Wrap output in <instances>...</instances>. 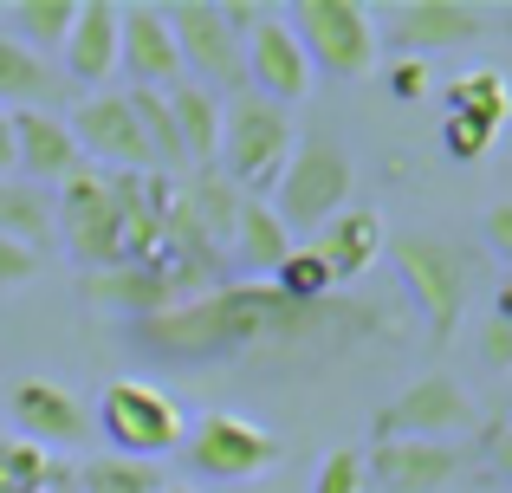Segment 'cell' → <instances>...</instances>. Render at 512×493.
Returning <instances> with one entry per match:
<instances>
[{
  "label": "cell",
  "instance_id": "d6a6232c",
  "mask_svg": "<svg viewBox=\"0 0 512 493\" xmlns=\"http://www.w3.org/2000/svg\"><path fill=\"white\" fill-rule=\"evenodd\" d=\"M480 234H487V247L506 260V273H512V202H493L487 208V221H480Z\"/></svg>",
  "mask_w": 512,
  "mask_h": 493
},
{
  "label": "cell",
  "instance_id": "4fadbf2b",
  "mask_svg": "<svg viewBox=\"0 0 512 493\" xmlns=\"http://www.w3.org/2000/svg\"><path fill=\"white\" fill-rule=\"evenodd\" d=\"M480 33H487V7H474V0H402L389 13V39H396L402 59L474 46Z\"/></svg>",
  "mask_w": 512,
  "mask_h": 493
},
{
  "label": "cell",
  "instance_id": "9a60e30c",
  "mask_svg": "<svg viewBox=\"0 0 512 493\" xmlns=\"http://www.w3.org/2000/svg\"><path fill=\"white\" fill-rule=\"evenodd\" d=\"M117 72L137 78V91H175L188 78L163 7H117Z\"/></svg>",
  "mask_w": 512,
  "mask_h": 493
},
{
  "label": "cell",
  "instance_id": "ffe728a7",
  "mask_svg": "<svg viewBox=\"0 0 512 493\" xmlns=\"http://www.w3.org/2000/svg\"><path fill=\"white\" fill-rule=\"evenodd\" d=\"M163 104H169V124H175V143H182L188 169H208L214 150H221V98L182 78L175 91H163Z\"/></svg>",
  "mask_w": 512,
  "mask_h": 493
},
{
  "label": "cell",
  "instance_id": "74e56055",
  "mask_svg": "<svg viewBox=\"0 0 512 493\" xmlns=\"http://www.w3.org/2000/svg\"><path fill=\"white\" fill-rule=\"evenodd\" d=\"M500 20H506V33H512V0H506V7H500Z\"/></svg>",
  "mask_w": 512,
  "mask_h": 493
},
{
  "label": "cell",
  "instance_id": "5bb4252c",
  "mask_svg": "<svg viewBox=\"0 0 512 493\" xmlns=\"http://www.w3.org/2000/svg\"><path fill=\"white\" fill-rule=\"evenodd\" d=\"M247 78H253V91H260L266 104H299L305 91H312V59L299 52V39H292V26H286V13H260V26L247 33Z\"/></svg>",
  "mask_w": 512,
  "mask_h": 493
},
{
  "label": "cell",
  "instance_id": "e0dca14e",
  "mask_svg": "<svg viewBox=\"0 0 512 493\" xmlns=\"http://www.w3.org/2000/svg\"><path fill=\"white\" fill-rule=\"evenodd\" d=\"M383 247H389V228H383L376 208H344V215H331L325 228H318V241H312V253L325 260V273H331V286L363 279L376 260H383Z\"/></svg>",
  "mask_w": 512,
  "mask_h": 493
},
{
  "label": "cell",
  "instance_id": "f1b7e54d",
  "mask_svg": "<svg viewBox=\"0 0 512 493\" xmlns=\"http://www.w3.org/2000/svg\"><path fill=\"white\" fill-rule=\"evenodd\" d=\"M441 150H448L454 163H480V156L493 150V130L474 124V117H461V111H448V124H441Z\"/></svg>",
  "mask_w": 512,
  "mask_h": 493
},
{
  "label": "cell",
  "instance_id": "ac0fdd59",
  "mask_svg": "<svg viewBox=\"0 0 512 493\" xmlns=\"http://www.w3.org/2000/svg\"><path fill=\"white\" fill-rule=\"evenodd\" d=\"M78 163L85 156L59 111H13V169H26V182H65Z\"/></svg>",
  "mask_w": 512,
  "mask_h": 493
},
{
  "label": "cell",
  "instance_id": "8992f818",
  "mask_svg": "<svg viewBox=\"0 0 512 493\" xmlns=\"http://www.w3.org/2000/svg\"><path fill=\"white\" fill-rule=\"evenodd\" d=\"M98 429L111 442V455H130V461H163L182 448V409H175L169 390L143 377H111L98 396Z\"/></svg>",
  "mask_w": 512,
  "mask_h": 493
},
{
  "label": "cell",
  "instance_id": "cb8c5ba5",
  "mask_svg": "<svg viewBox=\"0 0 512 493\" xmlns=\"http://www.w3.org/2000/svg\"><path fill=\"white\" fill-rule=\"evenodd\" d=\"M72 20H78V0H13L7 7V26L13 33L7 39H20L26 52H59L65 46V33H72Z\"/></svg>",
  "mask_w": 512,
  "mask_h": 493
},
{
  "label": "cell",
  "instance_id": "d6986e66",
  "mask_svg": "<svg viewBox=\"0 0 512 493\" xmlns=\"http://www.w3.org/2000/svg\"><path fill=\"white\" fill-rule=\"evenodd\" d=\"M59 59H65V78H78L85 91H98L104 78L117 72V7H111V0L78 7V20H72V33H65Z\"/></svg>",
  "mask_w": 512,
  "mask_h": 493
},
{
  "label": "cell",
  "instance_id": "3957f363",
  "mask_svg": "<svg viewBox=\"0 0 512 493\" xmlns=\"http://www.w3.org/2000/svg\"><path fill=\"white\" fill-rule=\"evenodd\" d=\"M350 182H357L350 150L331 130H312L305 143H292V163H286V176L273 182L266 208L286 221V234H312V228H325L331 215L350 208Z\"/></svg>",
  "mask_w": 512,
  "mask_h": 493
},
{
  "label": "cell",
  "instance_id": "603a6c76",
  "mask_svg": "<svg viewBox=\"0 0 512 493\" xmlns=\"http://www.w3.org/2000/svg\"><path fill=\"white\" fill-rule=\"evenodd\" d=\"M0 241H20V247H46L52 241V202L39 182H13L0 176Z\"/></svg>",
  "mask_w": 512,
  "mask_h": 493
},
{
  "label": "cell",
  "instance_id": "ba28073f",
  "mask_svg": "<svg viewBox=\"0 0 512 493\" xmlns=\"http://www.w3.org/2000/svg\"><path fill=\"white\" fill-rule=\"evenodd\" d=\"M396 266H402V286H409L415 305H422L435 344H448L454 325H461V312H467V260H461V247L441 241V234H396Z\"/></svg>",
  "mask_w": 512,
  "mask_h": 493
},
{
  "label": "cell",
  "instance_id": "f546056e",
  "mask_svg": "<svg viewBox=\"0 0 512 493\" xmlns=\"http://www.w3.org/2000/svg\"><path fill=\"white\" fill-rule=\"evenodd\" d=\"M312 493H363V455L357 448H331V455L318 461Z\"/></svg>",
  "mask_w": 512,
  "mask_h": 493
},
{
  "label": "cell",
  "instance_id": "6da1fadb",
  "mask_svg": "<svg viewBox=\"0 0 512 493\" xmlns=\"http://www.w3.org/2000/svg\"><path fill=\"white\" fill-rule=\"evenodd\" d=\"M363 325V312H338V305H292L273 286H214L195 299L169 305L156 318H137V344L175 364H208V357H240L266 351V344H305L331 338V331Z\"/></svg>",
  "mask_w": 512,
  "mask_h": 493
},
{
  "label": "cell",
  "instance_id": "277c9868",
  "mask_svg": "<svg viewBox=\"0 0 512 493\" xmlns=\"http://www.w3.org/2000/svg\"><path fill=\"white\" fill-rule=\"evenodd\" d=\"M52 234L65 241L85 273H117L130 260L124 247V202L111 189V169H91L78 163L72 176L59 182V208H52Z\"/></svg>",
  "mask_w": 512,
  "mask_h": 493
},
{
  "label": "cell",
  "instance_id": "52a82bcc",
  "mask_svg": "<svg viewBox=\"0 0 512 493\" xmlns=\"http://www.w3.org/2000/svg\"><path fill=\"white\" fill-rule=\"evenodd\" d=\"M163 20L175 33L188 85L214 91V98H221V91H247V52H240L234 33H227V20H221L214 0H169Z\"/></svg>",
  "mask_w": 512,
  "mask_h": 493
},
{
  "label": "cell",
  "instance_id": "7a4b0ae2",
  "mask_svg": "<svg viewBox=\"0 0 512 493\" xmlns=\"http://www.w3.org/2000/svg\"><path fill=\"white\" fill-rule=\"evenodd\" d=\"M214 163H221L227 189H240L247 202H266L292 163V117L279 104H266L260 91H240L234 104H221V150H214Z\"/></svg>",
  "mask_w": 512,
  "mask_h": 493
},
{
  "label": "cell",
  "instance_id": "9c48e42d",
  "mask_svg": "<svg viewBox=\"0 0 512 493\" xmlns=\"http://www.w3.org/2000/svg\"><path fill=\"white\" fill-rule=\"evenodd\" d=\"M474 422H480L474 396H467L448 370H428L396 403L376 409V442H441V435H461V429H474Z\"/></svg>",
  "mask_w": 512,
  "mask_h": 493
},
{
  "label": "cell",
  "instance_id": "7402d4cb",
  "mask_svg": "<svg viewBox=\"0 0 512 493\" xmlns=\"http://www.w3.org/2000/svg\"><path fill=\"white\" fill-rule=\"evenodd\" d=\"M52 91H59V78L46 72V59L0 33V111H46Z\"/></svg>",
  "mask_w": 512,
  "mask_h": 493
},
{
  "label": "cell",
  "instance_id": "44dd1931",
  "mask_svg": "<svg viewBox=\"0 0 512 493\" xmlns=\"http://www.w3.org/2000/svg\"><path fill=\"white\" fill-rule=\"evenodd\" d=\"M227 247H234V260H240V266H247V279H273V273H279V260H286V253L299 247V241L286 234V221H279L266 202H247V195H240L234 241H227Z\"/></svg>",
  "mask_w": 512,
  "mask_h": 493
},
{
  "label": "cell",
  "instance_id": "8d00e7d4",
  "mask_svg": "<svg viewBox=\"0 0 512 493\" xmlns=\"http://www.w3.org/2000/svg\"><path fill=\"white\" fill-rule=\"evenodd\" d=\"M493 318H500V325H512V273L500 279V292H493Z\"/></svg>",
  "mask_w": 512,
  "mask_h": 493
},
{
  "label": "cell",
  "instance_id": "ab89813d",
  "mask_svg": "<svg viewBox=\"0 0 512 493\" xmlns=\"http://www.w3.org/2000/svg\"><path fill=\"white\" fill-rule=\"evenodd\" d=\"M163 493H188V487H163Z\"/></svg>",
  "mask_w": 512,
  "mask_h": 493
},
{
  "label": "cell",
  "instance_id": "f35d334b",
  "mask_svg": "<svg viewBox=\"0 0 512 493\" xmlns=\"http://www.w3.org/2000/svg\"><path fill=\"white\" fill-rule=\"evenodd\" d=\"M506 409H512V370H506Z\"/></svg>",
  "mask_w": 512,
  "mask_h": 493
},
{
  "label": "cell",
  "instance_id": "7c38bea8",
  "mask_svg": "<svg viewBox=\"0 0 512 493\" xmlns=\"http://www.w3.org/2000/svg\"><path fill=\"white\" fill-rule=\"evenodd\" d=\"M7 422H13V442H33V448H78L91 435V409L65 390L59 377H20L7 390Z\"/></svg>",
  "mask_w": 512,
  "mask_h": 493
},
{
  "label": "cell",
  "instance_id": "8fae6325",
  "mask_svg": "<svg viewBox=\"0 0 512 493\" xmlns=\"http://www.w3.org/2000/svg\"><path fill=\"white\" fill-rule=\"evenodd\" d=\"M182 448H188L201 481H253V474H266L279 461L273 429L234 416V409H208L195 422V435H182Z\"/></svg>",
  "mask_w": 512,
  "mask_h": 493
},
{
  "label": "cell",
  "instance_id": "4316f807",
  "mask_svg": "<svg viewBox=\"0 0 512 493\" xmlns=\"http://www.w3.org/2000/svg\"><path fill=\"white\" fill-rule=\"evenodd\" d=\"M266 286H273L279 299H292V305H325L331 273H325V260H318L312 247H292L286 260H279V273L266 279Z\"/></svg>",
  "mask_w": 512,
  "mask_h": 493
},
{
  "label": "cell",
  "instance_id": "1f68e13d",
  "mask_svg": "<svg viewBox=\"0 0 512 493\" xmlns=\"http://www.w3.org/2000/svg\"><path fill=\"white\" fill-rule=\"evenodd\" d=\"M389 91H396L402 104L428 98V65L422 59H396V65H389Z\"/></svg>",
  "mask_w": 512,
  "mask_h": 493
},
{
  "label": "cell",
  "instance_id": "5b68a950",
  "mask_svg": "<svg viewBox=\"0 0 512 493\" xmlns=\"http://www.w3.org/2000/svg\"><path fill=\"white\" fill-rule=\"evenodd\" d=\"M286 26H292V39H299V52L312 59V72L344 78V85L370 78L376 13L363 7V0H299V7L286 13Z\"/></svg>",
  "mask_w": 512,
  "mask_h": 493
},
{
  "label": "cell",
  "instance_id": "30bf717a",
  "mask_svg": "<svg viewBox=\"0 0 512 493\" xmlns=\"http://www.w3.org/2000/svg\"><path fill=\"white\" fill-rule=\"evenodd\" d=\"M65 124H72L78 156H91V169L104 163V169H117V176H156V156H150V143H143V124H137L124 91H85Z\"/></svg>",
  "mask_w": 512,
  "mask_h": 493
},
{
  "label": "cell",
  "instance_id": "484cf974",
  "mask_svg": "<svg viewBox=\"0 0 512 493\" xmlns=\"http://www.w3.org/2000/svg\"><path fill=\"white\" fill-rule=\"evenodd\" d=\"M163 468L156 461H130V455H91L78 468V493H163Z\"/></svg>",
  "mask_w": 512,
  "mask_h": 493
},
{
  "label": "cell",
  "instance_id": "4dcf8cb0",
  "mask_svg": "<svg viewBox=\"0 0 512 493\" xmlns=\"http://www.w3.org/2000/svg\"><path fill=\"white\" fill-rule=\"evenodd\" d=\"M33 273H39V253H33V247H20V241H0V292L26 286Z\"/></svg>",
  "mask_w": 512,
  "mask_h": 493
},
{
  "label": "cell",
  "instance_id": "836d02e7",
  "mask_svg": "<svg viewBox=\"0 0 512 493\" xmlns=\"http://www.w3.org/2000/svg\"><path fill=\"white\" fill-rule=\"evenodd\" d=\"M480 351H487V364H493V370H512V325H500V318H493V325H487V344H480Z\"/></svg>",
  "mask_w": 512,
  "mask_h": 493
},
{
  "label": "cell",
  "instance_id": "2e32d148",
  "mask_svg": "<svg viewBox=\"0 0 512 493\" xmlns=\"http://www.w3.org/2000/svg\"><path fill=\"white\" fill-rule=\"evenodd\" d=\"M461 474V455L448 442H376L363 455V487L376 493H441Z\"/></svg>",
  "mask_w": 512,
  "mask_h": 493
},
{
  "label": "cell",
  "instance_id": "83f0119b",
  "mask_svg": "<svg viewBox=\"0 0 512 493\" xmlns=\"http://www.w3.org/2000/svg\"><path fill=\"white\" fill-rule=\"evenodd\" d=\"M52 487V455L33 442H0V493H46Z\"/></svg>",
  "mask_w": 512,
  "mask_h": 493
},
{
  "label": "cell",
  "instance_id": "d4e9b609",
  "mask_svg": "<svg viewBox=\"0 0 512 493\" xmlns=\"http://www.w3.org/2000/svg\"><path fill=\"white\" fill-rule=\"evenodd\" d=\"M448 111L474 117V124H487L493 137H500V130H506V117H512V85H506V72L480 65V72L454 78V91H448Z\"/></svg>",
  "mask_w": 512,
  "mask_h": 493
},
{
  "label": "cell",
  "instance_id": "d590c367",
  "mask_svg": "<svg viewBox=\"0 0 512 493\" xmlns=\"http://www.w3.org/2000/svg\"><path fill=\"white\" fill-rule=\"evenodd\" d=\"M0 176H13V111H0Z\"/></svg>",
  "mask_w": 512,
  "mask_h": 493
},
{
  "label": "cell",
  "instance_id": "e575fe53",
  "mask_svg": "<svg viewBox=\"0 0 512 493\" xmlns=\"http://www.w3.org/2000/svg\"><path fill=\"white\" fill-rule=\"evenodd\" d=\"M487 455H493V468H500L506 481H512V429H500V435H493V442H487Z\"/></svg>",
  "mask_w": 512,
  "mask_h": 493
}]
</instances>
